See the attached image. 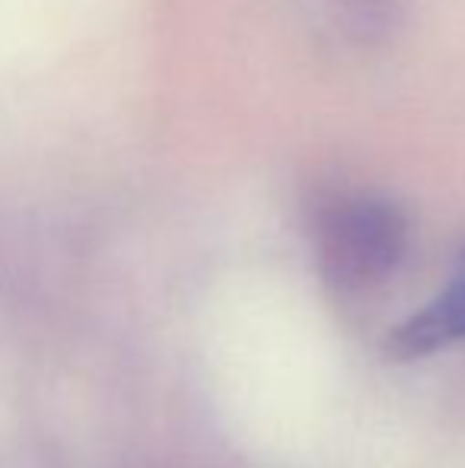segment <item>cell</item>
Returning <instances> with one entry per match:
<instances>
[{"label":"cell","mask_w":465,"mask_h":468,"mask_svg":"<svg viewBox=\"0 0 465 468\" xmlns=\"http://www.w3.org/2000/svg\"><path fill=\"white\" fill-rule=\"evenodd\" d=\"M465 338V281L443 290L428 309L411 315L386 341V351L396 360H417L443 351Z\"/></svg>","instance_id":"2"},{"label":"cell","mask_w":465,"mask_h":468,"mask_svg":"<svg viewBox=\"0 0 465 468\" xmlns=\"http://www.w3.org/2000/svg\"><path fill=\"white\" fill-rule=\"evenodd\" d=\"M405 252V220L392 204L373 197L342 201L322 217L319 255L325 278L342 290L383 281Z\"/></svg>","instance_id":"1"}]
</instances>
